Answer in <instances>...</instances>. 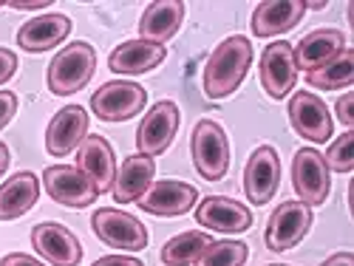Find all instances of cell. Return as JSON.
Returning <instances> with one entry per match:
<instances>
[{"label":"cell","instance_id":"6da1fadb","mask_svg":"<svg viewBox=\"0 0 354 266\" xmlns=\"http://www.w3.org/2000/svg\"><path fill=\"white\" fill-rule=\"evenodd\" d=\"M252 63V43L241 35L227 37L216 46L204 66V94L210 99H224L239 88Z\"/></svg>","mask_w":354,"mask_h":266},{"label":"cell","instance_id":"7a4b0ae2","mask_svg":"<svg viewBox=\"0 0 354 266\" xmlns=\"http://www.w3.org/2000/svg\"><path fill=\"white\" fill-rule=\"evenodd\" d=\"M97 51L88 43H68L48 66V88L57 97L77 94L94 77Z\"/></svg>","mask_w":354,"mask_h":266},{"label":"cell","instance_id":"3957f363","mask_svg":"<svg viewBox=\"0 0 354 266\" xmlns=\"http://www.w3.org/2000/svg\"><path fill=\"white\" fill-rule=\"evenodd\" d=\"M190 153H193V164H196L201 179L218 182L227 175L230 142H227V133L218 122H213V120L196 122L193 136H190Z\"/></svg>","mask_w":354,"mask_h":266},{"label":"cell","instance_id":"277c9868","mask_svg":"<svg viewBox=\"0 0 354 266\" xmlns=\"http://www.w3.org/2000/svg\"><path fill=\"white\" fill-rule=\"evenodd\" d=\"M312 207L304 201H283L278 210L270 216L267 224V235H263V244L272 252H286L292 247H298L304 241V235L312 229Z\"/></svg>","mask_w":354,"mask_h":266},{"label":"cell","instance_id":"5b68a950","mask_svg":"<svg viewBox=\"0 0 354 266\" xmlns=\"http://www.w3.org/2000/svg\"><path fill=\"white\" fill-rule=\"evenodd\" d=\"M332 170L323 162V153H317L315 147H301L292 159V184L304 204L317 207L329 198L332 190Z\"/></svg>","mask_w":354,"mask_h":266},{"label":"cell","instance_id":"8992f818","mask_svg":"<svg viewBox=\"0 0 354 266\" xmlns=\"http://www.w3.org/2000/svg\"><path fill=\"white\" fill-rule=\"evenodd\" d=\"M147 94L145 88L128 79H113L105 82L100 91H94L91 97V111L100 116L102 122H125L145 108Z\"/></svg>","mask_w":354,"mask_h":266},{"label":"cell","instance_id":"52a82bcc","mask_svg":"<svg viewBox=\"0 0 354 266\" xmlns=\"http://www.w3.org/2000/svg\"><path fill=\"white\" fill-rule=\"evenodd\" d=\"M176 131H179V108L170 99L156 102L151 111L145 113V120L136 131V147L142 156H159L176 139Z\"/></svg>","mask_w":354,"mask_h":266},{"label":"cell","instance_id":"ba28073f","mask_svg":"<svg viewBox=\"0 0 354 266\" xmlns=\"http://www.w3.org/2000/svg\"><path fill=\"white\" fill-rule=\"evenodd\" d=\"M91 227L97 232V238L113 249L122 252H139L147 247V229L142 221H136L133 216L122 213V210H97L91 218Z\"/></svg>","mask_w":354,"mask_h":266},{"label":"cell","instance_id":"9c48e42d","mask_svg":"<svg viewBox=\"0 0 354 266\" xmlns=\"http://www.w3.org/2000/svg\"><path fill=\"white\" fill-rule=\"evenodd\" d=\"M43 184L48 190V196L63 204V207H88L94 204V198L100 196L97 184L88 179V175L80 170V167H71V164H54V167H46L43 173Z\"/></svg>","mask_w":354,"mask_h":266},{"label":"cell","instance_id":"30bf717a","mask_svg":"<svg viewBox=\"0 0 354 266\" xmlns=\"http://www.w3.org/2000/svg\"><path fill=\"white\" fill-rule=\"evenodd\" d=\"M281 184V159L272 144H261L252 151L247 167H244V193L252 204L263 207Z\"/></svg>","mask_w":354,"mask_h":266},{"label":"cell","instance_id":"8fae6325","mask_svg":"<svg viewBox=\"0 0 354 266\" xmlns=\"http://www.w3.org/2000/svg\"><path fill=\"white\" fill-rule=\"evenodd\" d=\"M289 122L295 133H301L304 139L320 144L332 139V113L320 97L309 91H298L289 99Z\"/></svg>","mask_w":354,"mask_h":266},{"label":"cell","instance_id":"7c38bea8","mask_svg":"<svg viewBox=\"0 0 354 266\" xmlns=\"http://www.w3.org/2000/svg\"><path fill=\"white\" fill-rule=\"evenodd\" d=\"M198 201V190L187 182H176V179H165V182H153L142 193V198L136 201L139 210L151 213V216H185L187 210H193Z\"/></svg>","mask_w":354,"mask_h":266},{"label":"cell","instance_id":"4fadbf2b","mask_svg":"<svg viewBox=\"0 0 354 266\" xmlns=\"http://www.w3.org/2000/svg\"><path fill=\"white\" fill-rule=\"evenodd\" d=\"M295 79H298V68H295V54L286 40H275L263 48L261 54V85L272 99H283Z\"/></svg>","mask_w":354,"mask_h":266},{"label":"cell","instance_id":"5bb4252c","mask_svg":"<svg viewBox=\"0 0 354 266\" xmlns=\"http://www.w3.org/2000/svg\"><path fill=\"white\" fill-rule=\"evenodd\" d=\"M32 244L40 258H46L51 266H77L82 260V247L77 235L63 224H37L32 229Z\"/></svg>","mask_w":354,"mask_h":266},{"label":"cell","instance_id":"9a60e30c","mask_svg":"<svg viewBox=\"0 0 354 266\" xmlns=\"http://www.w3.org/2000/svg\"><path fill=\"white\" fill-rule=\"evenodd\" d=\"M88 136V113L82 105H68L54 113L46 131V151L51 156H68Z\"/></svg>","mask_w":354,"mask_h":266},{"label":"cell","instance_id":"2e32d148","mask_svg":"<svg viewBox=\"0 0 354 266\" xmlns=\"http://www.w3.org/2000/svg\"><path fill=\"white\" fill-rule=\"evenodd\" d=\"M196 221L207 229H216V232H247L252 227V213L241 201L210 196V198L198 201Z\"/></svg>","mask_w":354,"mask_h":266},{"label":"cell","instance_id":"e0dca14e","mask_svg":"<svg viewBox=\"0 0 354 266\" xmlns=\"http://www.w3.org/2000/svg\"><path fill=\"white\" fill-rule=\"evenodd\" d=\"M77 167L97 184L100 193L113 187L116 179V159H113V147L102 136H85L77 147Z\"/></svg>","mask_w":354,"mask_h":266},{"label":"cell","instance_id":"ac0fdd59","mask_svg":"<svg viewBox=\"0 0 354 266\" xmlns=\"http://www.w3.org/2000/svg\"><path fill=\"white\" fill-rule=\"evenodd\" d=\"M304 15H306L304 0H267V3H258L252 12V32L258 37L286 35L304 20Z\"/></svg>","mask_w":354,"mask_h":266},{"label":"cell","instance_id":"d6986e66","mask_svg":"<svg viewBox=\"0 0 354 266\" xmlns=\"http://www.w3.org/2000/svg\"><path fill=\"white\" fill-rule=\"evenodd\" d=\"M343 48H346V35L343 32H337V28H317V32H309L298 43V48H292L295 68H304L306 74L317 71L320 66L335 60Z\"/></svg>","mask_w":354,"mask_h":266},{"label":"cell","instance_id":"ffe728a7","mask_svg":"<svg viewBox=\"0 0 354 266\" xmlns=\"http://www.w3.org/2000/svg\"><path fill=\"white\" fill-rule=\"evenodd\" d=\"M71 35V20L66 15H43V17H32L20 26L17 32V46L23 51L32 54H43L54 46H60L66 37Z\"/></svg>","mask_w":354,"mask_h":266},{"label":"cell","instance_id":"44dd1931","mask_svg":"<svg viewBox=\"0 0 354 266\" xmlns=\"http://www.w3.org/2000/svg\"><path fill=\"white\" fill-rule=\"evenodd\" d=\"M165 46L147 43V40H128L122 46H116L108 57V68L113 74H145L153 71L156 66L165 63Z\"/></svg>","mask_w":354,"mask_h":266},{"label":"cell","instance_id":"7402d4cb","mask_svg":"<svg viewBox=\"0 0 354 266\" xmlns=\"http://www.w3.org/2000/svg\"><path fill=\"white\" fill-rule=\"evenodd\" d=\"M153 175H156V162L151 156H142V153L128 156L122 167L116 170L111 193L120 204H136L142 193L153 184Z\"/></svg>","mask_w":354,"mask_h":266},{"label":"cell","instance_id":"603a6c76","mask_svg":"<svg viewBox=\"0 0 354 266\" xmlns=\"http://www.w3.org/2000/svg\"><path fill=\"white\" fill-rule=\"evenodd\" d=\"M185 20V3L182 0H156L145 9L142 20H139V35L147 43H159L165 46Z\"/></svg>","mask_w":354,"mask_h":266},{"label":"cell","instance_id":"cb8c5ba5","mask_svg":"<svg viewBox=\"0 0 354 266\" xmlns=\"http://www.w3.org/2000/svg\"><path fill=\"white\" fill-rule=\"evenodd\" d=\"M40 198V182L35 173H15L12 179L0 187V221H15L26 216Z\"/></svg>","mask_w":354,"mask_h":266},{"label":"cell","instance_id":"d4e9b609","mask_svg":"<svg viewBox=\"0 0 354 266\" xmlns=\"http://www.w3.org/2000/svg\"><path fill=\"white\" fill-rule=\"evenodd\" d=\"M210 244L213 238L207 232H182L162 247V260L167 266H190L210 249Z\"/></svg>","mask_w":354,"mask_h":266},{"label":"cell","instance_id":"484cf974","mask_svg":"<svg viewBox=\"0 0 354 266\" xmlns=\"http://www.w3.org/2000/svg\"><path fill=\"white\" fill-rule=\"evenodd\" d=\"M309 85L320 88V91H337V88H348L354 82V48H343L335 60L320 66L317 71H309Z\"/></svg>","mask_w":354,"mask_h":266},{"label":"cell","instance_id":"4316f807","mask_svg":"<svg viewBox=\"0 0 354 266\" xmlns=\"http://www.w3.org/2000/svg\"><path fill=\"white\" fill-rule=\"evenodd\" d=\"M247 255L250 249L241 241H213L210 249L196 260V266H244Z\"/></svg>","mask_w":354,"mask_h":266},{"label":"cell","instance_id":"83f0119b","mask_svg":"<svg viewBox=\"0 0 354 266\" xmlns=\"http://www.w3.org/2000/svg\"><path fill=\"white\" fill-rule=\"evenodd\" d=\"M323 162H326L329 170L335 173H351L354 167V131H343L326 153H323Z\"/></svg>","mask_w":354,"mask_h":266},{"label":"cell","instance_id":"f1b7e54d","mask_svg":"<svg viewBox=\"0 0 354 266\" xmlns=\"http://www.w3.org/2000/svg\"><path fill=\"white\" fill-rule=\"evenodd\" d=\"M17 113V97L12 91H0V131H3Z\"/></svg>","mask_w":354,"mask_h":266},{"label":"cell","instance_id":"f546056e","mask_svg":"<svg viewBox=\"0 0 354 266\" xmlns=\"http://www.w3.org/2000/svg\"><path fill=\"white\" fill-rule=\"evenodd\" d=\"M335 108H337V120L343 122V128L351 131V128H354V94H351V91L343 94Z\"/></svg>","mask_w":354,"mask_h":266},{"label":"cell","instance_id":"4dcf8cb0","mask_svg":"<svg viewBox=\"0 0 354 266\" xmlns=\"http://www.w3.org/2000/svg\"><path fill=\"white\" fill-rule=\"evenodd\" d=\"M15 71H17V57H15V51H9V48L0 46V85L9 82V79L15 77Z\"/></svg>","mask_w":354,"mask_h":266},{"label":"cell","instance_id":"1f68e13d","mask_svg":"<svg viewBox=\"0 0 354 266\" xmlns=\"http://www.w3.org/2000/svg\"><path fill=\"white\" fill-rule=\"evenodd\" d=\"M0 266H46V263H40L37 258L26 255V252H12V255H6L3 260H0Z\"/></svg>","mask_w":354,"mask_h":266},{"label":"cell","instance_id":"d6a6232c","mask_svg":"<svg viewBox=\"0 0 354 266\" xmlns=\"http://www.w3.org/2000/svg\"><path fill=\"white\" fill-rule=\"evenodd\" d=\"M94 266H142V260L128 258V255H105V258H100Z\"/></svg>","mask_w":354,"mask_h":266},{"label":"cell","instance_id":"836d02e7","mask_svg":"<svg viewBox=\"0 0 354 266\" xmlns=\"http://www.w3.org/2000/svg\"><path fill=\"white\" fill-rule=\"evenodd\" d=\"M320 266H354V255L351 252H337L329 260H323Z\"/></svg>","mask_w":354,"mask_h":266},{"label":"cell","instance_id":"e575fe53","mask_svg":"<svg viewBox=\"0 0 354 266\" xmlns=\"http://www.w3.org/2000/svg\"><path fill=\"white\" fill-rule=\"evenodd\" d=\"M12 9H20V12H37V9H46L48 3H46V0H37V3H17V0H15V3H9Z\"/></svg>","mask_w":354,"mask_h":266},{"label":"cell","instance_id":"d590c367","mask_svg":"<svg viewBox=\"0 0 354 266\" xmlns=\"http://www.w3.org/2000/svg\"><path fill=\"white\" fill-rule=\"evenodd\" d=\"M9 159H12V153H9V147L0 142V175H3L6 170H9Z\"/></svg>","mask_w":354,"mask_h":266},{"label":"cell","instance_id":"8d00e7d4","mask_svg":"<svg viewBox=\"0 0 354 266\" xmlns=\"http://www.w3.org/2000/svg\"><path fill=\"white\" fill-rule=\"evenodd\" d=\"M270 266H286V263H270Z\"/></svg>","mask_w":354,"mask_h":266},{"label":"cell","instance_id":"74e56055","mask_svg":"<svg viewBox=\"0 0 354 266\" xmlns=\"http://www.w3.org/2000/svg\"><path fill=\"white\" fill-rule=\"evenodd\" d=\"M0 6H3V3H0Z\"/></svg>","mask_w":354,"mask_h":266}]
</instances>
